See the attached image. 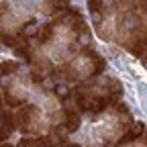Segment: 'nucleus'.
Listing matches in <instances>:
<instances>
[{
	"mask_svg": "<svg viewBox=\"0 0 147 147\" xmlns=\"http://www.w3.org/2000/svg\"><path fill=\"white\" fill-rule=\"evenodd\" d=\"M37 117H39V108L35 104H23L21 110H18L16 117H14V125H16V129H21L23 133H31L33 123H35Z\"/></svg>",
	"mask_w": 147,
	"mask_h": 147,
	"instance_id": "nucleus-1",
	"label": "nucleus"
},
{
	"mask_svg": "<svg viewBox=\"0 0 147 147\" xmlns=\"http://www.w3.org/2000/svg\"><path fill=\"white\" fill-rule=\"evenodd\" d=\"M63 127L67 133H74L80 129V110H74L71 106H63Z\"/></svg>",
	"mask_w": 147,
	"mask_h": 147,
	"instance_id": "nucleus-2",
	"label": "nucleus"
},
{
	"mask_svg": "<svg viewBox=\"0 0 147 147\" xmlns=\"http://www.w3.org/2000/svg\"><path fill=\"white\" fill-rule=\"evenodd\" d=\"M143 133H145V125H143V123H133V125H131V129H129V131L119 139V145H127V143H131V141L139 139Z\"/></svg>",
	"mask_w": 147,
	"mask_h": 147,
	"instance_id": "nucleus-3",
	"label": "nucleus"
},
{
	"mask_svg": "<svg viewBox=\"0 0 147 147\" xmlns=\"http://www.w3.org/2000/svg\"><path fill=\"white\" fill-rule=\"evenodd\" d=\"M21 147H41V145H51L49 137H23L18 141Z\"/></svg>",
	"mask_w": 147,
	"mask_h": 147,
	"instance_id": "nucleus-4",
	"label": "nucleus"
},
{
	"mask_svg": "<svg viewBox=\"0 0 147 147\" xmlns=\"http://www.w3.org/2000/svg\"><path fill=\"white\" fill-rule=\"evenodd\" d=\"M53 33H55V27L49 23V25H43L39 31H37V39H39V43H49L51 39H53Z\"/></svg>",
	"mask_w": 147,
	"mask_h": 147,
	"instance_id": "nucleus-5",
	"label": "nucleus"
},
{
	"mask_svg": "<svg viewBox=\"0 0 147 147\" xmlns=\"http://www.w3.org/2000/svg\"><path fill=\"white\" fill-rule=\"evenodd\" d=\"M37 31H39V27H37L35 21H29L21 27V31H18V35L23 37V39H31V37H37Z\"/></svg>",
	"mask_w": 147,
	"mask_h": 147,
	"instance_id": "nucleus-6",
	"label": "nucleus"
},
{
	"mask_svg": "<svg viewBox=\"0 0 147 147\" xmlns=\"http://www.w3.org/2000/svg\"><path fill=\"white\" fill-rule=\"evenodd\" d=\"M16 69H18V61H14V59H6V61L0 63V74H2L4 78L16 74Z\"/></svg>",
	"mask_w": 147,
	"mask_h": 147,
	"instance_id": "nucleus-7",
	"label": "nucleus"
},
{
	"mask_svg": "<svg viewBox=\"0 0 147 147\" xmlns=\"http://www.w3.org/2000/svg\"><path fill=\"white\" fill-rule=\"evenodd\" d=\"M14 55L16 57H21V59H25V61H33V51H31V47L25 43V45H16L14 47Z\"/></svg>",
	"mask_w": 147,
	"mask_h": 147,
	"instance_id": "nucleus-8",
	"label": "nucleus"
},
{
	"mask_svg": "<svg viewBox=\"0 0 147 147\" xmlns=\"http://www.w3.org/2000/svg\"><path fill=\"white\" fill-rule=\"evenodd\" d=\"M4 100H6V104H8V106H14V108L25 104V100H23V98H16V96L12 94V90H6V92H4Z\"/></svg>",
	"mask_w": 147,
	"mask_h": 147,
	"instance_id": "nucleus-9",
	"label": "nucleus"
},
{
	"mask_svg": "<svg viewBox=\"0 0 147 147\" xmlns=\"http://www.w3.org/2000/svg\"><path fill=\"white\" fill-rule=\"evenodd\" d=\"M59 74H63V78H65L67 82H74V80L78 78V71H76V67H71L69 63H65V65L59 69Z\"/></svg>",
	"mask_w": 147,
	"mask_h": 147,
	"instance_id": "nucleus-10",
	"label": "nucleus"
},
{
	"mask_svg": "<svg viewBox=\"0 0 147 147\" xmlns=\"http://www.w3.org/2000/svg\"><path fill=\"white\" fill-rule=\"evenodd\" d=\"M53 92H55V94H57V96H59V98H61L63 102H65V100H67V98L71 96V92H69V88H67L65 84H59V86H57V84H55V88H53Z\"/></svg>",
	"mask_w": 147,
	"mask_h": 147,
	"instance_id": "nucleus-11",
	"label": "nucleus"
},
{
	"mask_svg": "<svg viewBox=\"0 0 147 147\" xmlns=\"http://www.w3.org/2000/svg\"><path fill=\"white\" fill-rule=\"evenodd\" d=\"M90 41H92V33H90V29H84V31L78 33V43H80V45H88Z\"/></svg>",
	"mask_w": 147,
	"mask_h": 147,
	"instance_id": "nucleus-12",
	"label": "nucleus"
},
{
	"mask_svg": "<svg viewBox=\"0 0 147 147\" xmlns=\"http://www.w3.org/2000/svg\"><path fill=\"white\" fill-rule=\"evenodd\" d=\"M88 8L90 12L94 14V12H100L104 8V0H88Z\"/></svg>",
	"mask_w": 147,
	"mask_h": 147,
	"instance_id": "nucleus-13",
	"label": "nucleus"
},
{
	"mask_svg": "<svg viewBox=\"0 0 147 147\" xmlns=\"http://www.w3.org/2000/svg\"><path fill=\"white\" fill-rule=\"evenodd\" d=\"M4 14H8V4L2 2V4H0V18H2Z\"/></svg>",
	"mask_w": 147,
	"mask_h": 147,
	"instance_id": "nucleus-14",
	"label": "nucleus"
},
{
	"mask_svg": "<svg viewBox=\"0 0 147 147\" xmlns=\"http://www.w3.org/2000/svg\"><path fill=\"white\" fill-rule=\"evenodd\" d=\"M145 143H147V129H145Z\"/></svg>",
	"mask_w": 147,
	"mask_h": 147,
	"instance_id": "nucleus-15",
	"label": "nucleus"
}]
</instances>
